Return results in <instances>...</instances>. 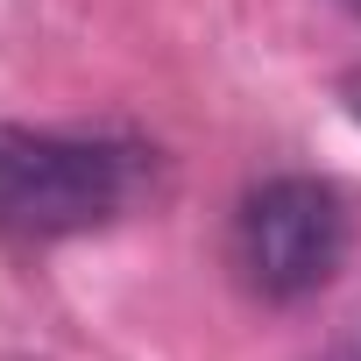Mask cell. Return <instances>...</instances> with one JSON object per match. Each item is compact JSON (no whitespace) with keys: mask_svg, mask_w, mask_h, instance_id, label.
I'll return each instance as SVG.
<instances>
[{"mask_svg":"<svg viewBox=\"0 0 361 361\" xmlns=\"http://www.w3.org/2000/svg\"><path fill=\"white\" fill-rule=\"evenodd\" d=\"M340 99H347V114L361 121V71H347V78H340Z\"/></svg>","mask_w":361,"mask_h":361,"instance_id":"obj_4","label":"cell"},{"mask_svg":"<svg viewBox=\"0 0 361 361\" xmlns=\"http://www.w3.org/2000/svg\"><path fill=\"white\" fill-rule=\"evenodd\" d=\"M149 185V149L71 128H0V234L71 241L114 227Z\"/></svg>","mask_w":361,"mask_h":361,"instance_id":"obj_1","label":"cell"},{"mask_svg":"<svg viewBox=\"0 0 361 361\" xmlns=\"http://www.w3.org/2000/svg\"><path fill=\"white\" fill-rule=\"evenodd\" d=\"M347 8H354V15H361V0H347Z\"/></svg>","mask_w":361,"mask_h":361,"instance_id":"obj_5","label":"cell"},{"mask_svg":"<svg viewBox=\"0 0 361 361\" xmlns=\"http://www.w3.org/2000/svg\"><path fill=\"white\" fill-rule=\"evenodd\" d=\"M326 361H361V319H354V326H347V333H340V347H333V354H326Z\"/></svg>","mask_w":361,"mask_h":361,"instance_id":"obj_3","label":"cell"},{"mask_svg":"<svg viewBox=\"0 0 361 361\" xmlns=\"http://www.w3.org/2000/svg\"><path fill=\"white\" fill-rule=\"evenodd\" d=\"M347 206L319 177H262L234 213V269L255 298L298 305L347 262Z\"/></svg>","mask_w":361,"mask_h":361,"instance_id":"obj_2","label":"cell"}]
</instances>
